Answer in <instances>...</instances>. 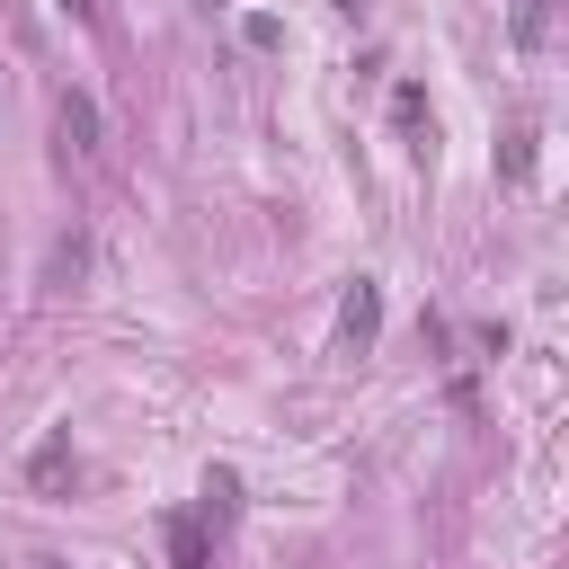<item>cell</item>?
Instances as JSON below:
<instances>
[{
	"label": "cell",
	"instance_id": "cell-3",
	"mask_svg": "<svg viewBox=\"0 0 569 569\" xmlns=\"http://www.w3.org/2000/svg\"><path fill=\"white\" fill-rule=\"evenodd\" d=\"M89 276V231H62L53 249H44V293H71Z\"/></svg>",
	"mask_w": 569,
	"mask_h": 569
},
{
	"label": "cell",
	"instance_id": "cell-2",
	"mask_svg": "<svg viewBox=\"0 0 569 569\" xmlns=\"http://www.w3.org/2000/svg\"><path fill=\"white\" fill-rule=\"evenodd\" d=\"M373 338H382V284L356 276V284L338 293V356H365Z\"/></svg>",
	"mask_w": 569,
	"mask_h": 569
},
{
	"label": "cell",
	"instance_id": "cell-5",
	"mask_svg": "<svg viewBox=\"0 0 569 569\" xmlns=\"http://www.w3.org/2000/svg\"><path fill=\"white\" fill-rule=\"evenodd\" d=\"M391 124H400L418 151L436 142V116H427V89H418V80H400V89H391Z\"/></svg>",
	"mask_w": 569,
	"mask_h": 569
},
{
	"label": "cell",
	"instance_id": "cell-6",
	"mask_svg": "<svg viewBox=\"0 0 569 569\" xmlns=\"http://www.w3.org/2000/svg\"><path fill=\"white\" fill-rule=\"evenodd\" d=\"M498 178H507V187L533 178V124H507V142H498Z\"/></svg>",
	"mask_w": 569,
	"mask_h": 569
},
{
	"label": "cell",
	"instance_id": "cell-8",
	"mask_svg": "<svg viewBox=\"0 0 569 569\" xmlns=\"http://www.w3.org/2000/svg\"><path fill=\"white\" fill-rule=\"evenodd\" d=\"M169 560H178V569H213V551H204V525H196V516H169Z\"/></svg>",
	"mask_w": 569,
	"mask_h": 569
},
{
	"label": "cell",
	"instance_id": "cell-1",
	"mask_svg": "<svg viewBox=\"0 0 569 569\" xmlns=\"http://www.w3.org/2000/svg\"><path fill=\"white\" fill-rule=\"evenodd\" d=\"M98 98L89 89H53V160L71 169V160H98Z\"/></svg>",
	"mask_w": 569,
	"mask_h": 569
},
{
	"label": "cell",
	"instance_id": "cell-7",
	"mask_svg": "<svg viewBox=\"0 0 569 569\" xmlns=\"http://www.w3.org/2000/svg\"><path fill=\"white\" fill-rule=\"evenodd\" d=\"M240 516V471H204V516L196 525H231Z\"/></svg>",
	"mask_w": 569,
	"mask_h": 569
},
{
	"label": "cell",
	"instance_id": "cell-10",
	"mask_svg": "<svg viewBox=\"0 0 569 569\" xmlns=\"http://www.w3.org/2000/svg\"><path fill=\"white\" fill-rule=\"evenodd\" d=\"M542 27H551V0H516V44H525V53L542 44Z\"/></svg>",
	"mask_w": 569,
	"mask_h": 569
},
{
	"label": "cell",
	"instance_id": "cell-11",
	"mask_svg": "<svg viewBox=\"0 0 569 569\" xmlns=\"http://www.w3.org/2000/svg\"><path fill=\"white\" fill-rule=\"evenodd\" d=\"M62 18H80V27H98V0H62Z\"/></svg>",
	"mask_w": 569,
	"mask_h": 569
},
{
	"label": "cell",
	"instance_id": "cell-12",
	"mask_svg": "<svg viewBox=\"0 0 569 569\" xmlns=\"http://www.w3.org/2000/svg\"><path fill=\"white\" fill-rule=\"evenodd\" d=\"M27 569H62V560H27Z\"/></svg>",
	"mask_w": 569,
	"mask_h": 569
},
{
	"label": "cell",
	"instance_id": "cell-9",
	"mask_svg": "<svg viewBox=\"0 0 569 569\" xmlns=\"http://www.w3.org/2000/svg\"><path fill=\"white\" fill-rule=\"evenodd\" d=\"M240 44H258V53H276V44H284V18H267V9H249V18H240Z\"/></svg>",
	"mask_w": 569,
	"mask_h": 569
},
{
	"label": "cell",
	"instance_id": "cell-4",
	"mask_svg": "<svg viewBox=\"0 0 569 569\" xmlns=\"http://www.w3.org/2000/svg\"><path fill=\"white\" fill-rule=\"evenodd\" d=\"M27 480H36V489H62V480H71V427H44V436H36Z\"/></svg>",
	"mask_w": 569,
	"mask_h": 569
}]
</instances>
